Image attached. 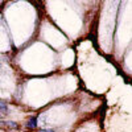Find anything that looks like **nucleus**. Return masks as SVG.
I'll use <instances>...</instances> for the list:
<instances>
[{
	"label": "nucleus",
	"mask_w": 132,
	"mask_h": 132,
	"mask_svg": "<svg viewBox=\"0 0 132 132\" xmlns=\"http://www.w3.org/2000/svg\"><path fill=\"white\" fill-rule=\"evenodd\" d=\"M7 112H8V106H7L4 102L0 101V116L7 115Z\"/></svg>",
	"instance_id": "2"
},
{
	"label": "nucleus",
	"mask_w": 132,
	"mask_h": 132,
	"mask_svg": "<svg viewBox=\"0 0 132 132\" xmlns=\"http://www.w3.org/2000/svg\"><path fill=\"white\" fill-rule=\"evenodd\" d=\"M5 126L9 127V128H12V129H17V128H19V126H17L15 122H5Z\"/></svg>",
	"instance_id": "3"
},
{
	"label": "nucleus",
	"mask_w": 132,
	"mask_h": 132,
	"mask_svg": "<svg viewBox=\"0 0 132 132\" xmlns=\"http://www.w3.org/2000/svg\"><path fill=\"white\" fill-rule=\"evenodd\" d=\"M37 132H54V129H52V128L50 129H38Z\"/></svg>",
	"instance_id": "4"
},
{
	"label": "nucleus",
	"mask_w": 132,
	"mask_h": 132,
	"mask_svg": "<svg viewBox=\"0 0 132 132\" xmlns=\"http://www.w3.org/2000/svg\"><path fill=\"white\" fill-rule=\"evenodd\" d=\"M37 127V118H30L29 119V122H28V124H27V128H29V129H35Z\"/></svg>",
	"instance_id": "1"
}]
</instances>
